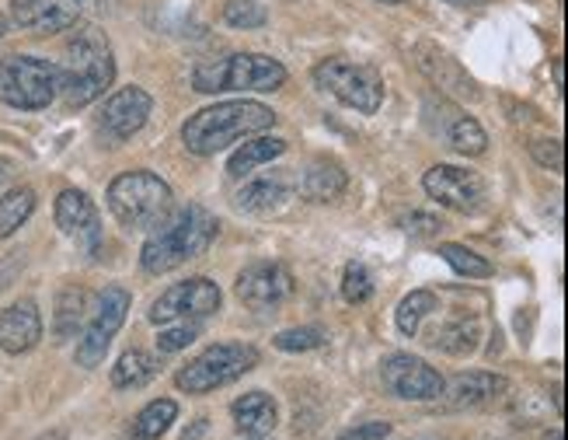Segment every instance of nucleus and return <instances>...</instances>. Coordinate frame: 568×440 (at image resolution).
Masks as SVG:
<instances>
[{
  "mask_svg": "<svg viewBox=\"0 0 568 440\" xmlns=\"http://www.w3.org/2000/svg\"><path fill=\"white\" fill-rule=\"evenodd\" d=\"M220 231V220L200 207V203H189V207H171V213L161 220L158 228H151V238L143 241V252H140V266L146 269L151 277L171 273L189 259H200L213 238Z\"/></svg>",
  "mask_w": 568,
  "mask_h": 440,
  "instance_id": "obj_1",
  "label": "nucleus"
},
{
  "mask_svg": "<svg viewBox=\"0 0 568 440\" xmlns=\"http://www.w3.org/2000/svg\"><path fill=\"white\" fill-rule=\"evenodd\" d=\"M60 70V94L67 109H84L98 102L115 81V60L112 46L94 24H78L63 49V67Z\"/></svg>",
  "mask_w": 568,
  "mask_h": 440,
  "instance_id": "obj_2",
  "label": "nucleus"
},
{
  "mask_svg": "<svg viewBox=\"0 0 568 440\" xmlns=\"http://www.w3.org/2000/svg\"><path fill=\"white\" fill-rule=\"evenodd\" d=\"M276 119L280 116L262 102H220L189 116V122L182 127V143L192 154L210 158L244 137H255L268 127H276Z\"/></svg>",
  "mask_w": 568,
  "mask_h": 440,
  "instance_id": "obj_3",
  "label": "nucleus"
},
{
  "mask_svg": "<svg viewBox=\"0 0 568 440\" xmlns=\"http://www.w3.org/2000/svg\"><path fill=\"white\" fill-rule=\"evenodd\" d=\"M175 207V196L171 186L154 176V171L136 168V171H122L119 179L109 186V210L126 231H151Z\"/></svg>",
  "mask_w": 568,
  "mask_h": 440,
  "instance_id": "obj_4",
  "label": "nucleus"
},
{
  "mask_svg": "<svg viewBox=\"0 0 568 440\" xmlns=\"http://www.w3.org/2000/svg\"><path fill=\"white\" fill-rule=\"evenodd\" d=\"M286 84V67L265 53H231L192 70V88L203 94L224 91H280Z\"/></svg>",
  "mask_w": 568,
  "mask_h": 440,
  "instance_id": "obj_5",
  "label": "nucleus"
},
{
  "mask_svg": "<svg viewBox=\"0 0 568 440\" xmlns=\"http://www.w3.org/2000/svg\"><path fill=\"white\" fill-rule=\"evenodd\" d=\"M258 367V350L248 342H216L206 347L195 360H189L175 374V384L189 396H206V391L224 388Z\"/></svg>",
  "mask_w": 568,
  "mask_h": 440,
  "instance_id": "obj_6",
  "label": "nucleus"
},
{
  "mask_svg": "<svg viewBox=\"0 0 568 440\" xmlns=\"http://www.w3.org/2000/svg\"><path fill=\"white\" fill-rule=\"evenodd\" d=\"M60 94V70L42 57H8L0 63V102L36 112Z\"/></svg>",
  "mask_w": 568,
  "mask_h": 440,
  "instance_id": "obj_7",
  "label": "nucleus"
},
{
  "mask_svg": "<svg viewBox=\"0 0 568 440\" xmlns=\"http://www.w3.org/2000/svg\"><path fill=\"white\" fill-rule=\"evenodd\" d=\"M314 84L321 91L335 94L342 106H349L363 116H374L384 102V81L377 78V70H369L363 63H353L345 57H328L314 67Z\"/></svg>",
  "mask_w": 568,
  "mask_h": 440,
  "instance_id": "obj_8",
  "label": "nucleus"
},
{
  "mask_svg": "<svg viewBox=\"0 0 568 440\" xmlns=\"http://www.w3.org/2000/svg\"><path fill=\"white\" fill-rule=\"evenodd\" d=\"M130 304H133L130 293L122 287H105L102 293H98V301H94L88 322H84V332L78 339V353H73L81 367H98L105 360L115 332L122 329V322H126Z\"/></svg>",
  "mask_w": 568,
  "mask_h": 440,
  "instance_id": "obj_9",
  "label": "nucleus"
},
{
  "mask_svg": "<svg viewBox=\"0 0 568 440\" xmlns=\"http://www.w3.org/2000/svg\"><path fill=\"white\" fill-rule=\"evenodd\" d=\"M220 287L206 277H192L182 283H171L161 298L151 304L154 326H175V322H206L220 311Z\"/></svg>",
  "mask_w": 568,
  "mask_h": 440,
  "instance_id": "obj_10",
  "label": "nucleus"
},
{
  "mask_svg": "<svg viewBox=\"0 0 568 440\" xmlns=\"http://www.w3.org/2000/svg\"><path fill=\"white\" fill-rule=\"evenodd\" d=\"M423 189L447 210L471 217L485 210V182L478 171H467L457 164H433L423 176Z\"/></svg>",
  "mask_w": 568,
  "mask_h": 440,
  "instance_id": "obj_11",
  "label": "nucleus"
},
{
  "mask_svg": "<svg viewBox=\"0 0 568 440\" xmlns=\"http://www.w3.org/2000/svg\"><path fill=\"white\" fill-rule=\"evenodd\" d=\"M381 381L394 399L405 402H436L443 391L439 371H433L423 357L412 353H390L381 363Z\"/></svg>",
  "mask_w": 568,
  "mask_h": 440,
  "instance_id": "obj_12",
  "label": "nucleus"
},
{
  "mask_svg": "<svg viewBox=\"0 0 568 440\" xmlns=\"http://www.w3.org/2000/svg\"><path fill=\"white\" fill-rule=\"evenodd\" d=\"M237 298L252 311H273L293 298V277L283 262H252L237 277Z\"/></svg>",
  "mask_w": 568,
  "mask_h": 440,
  "instance_id": "obj_13",
  "label": "nucleus"
},
{
  "mask_svg": "<svg viewBox=\"0 0 568 440\" xmlns=\"http://www.w3.org/2000/svg\"><path fill=\"white\" fill-rule=\"evenodd\" d=\"M151 112H154V98L146 94L143 88H136V84L119 88L105 102L102 116H98V130H102L109 140L122 143V140L136 137L146 127Z\"/></svg>",
  "mask_w": 568,
  "mask_h": 440,
  "instance_id": "obj_14",
  "label": "nucleus"
},
{
  "mask_svg": "<svg viewBox=\"0 0 568 440\" xmlns=\"http://www.w3.org/2000/svg\"><path fill=\"white\" fill-rule=\"evenodd\" d=\"M57 228L78 244L84 256H98V249H102V220H98L94 203L81 189H63L57 196Z\"/></svg>",
  "mask_w": 568,
  "mask_h": 440,
  "instance_id": "obj_15",
  "label": "nucleus"
},
{
  "mask_svg": "<svg viewBox=\"0 0 568 440\" xmlns=\"http://www.w3.org/2000/svg\"><path fill=\"white\" fill-rule=\"evenodd\" d=\"M415 67L426 73V78L454 98H464V102H478L481 91L475 84V78L467 73L447 49H439L436 42H418L415 46Z\"/></svg>",
  "mask_w": 568,
  "mask_h": 440,
  "instance_id": "obj_16",
  "label": "nucleus"
},
{
  "mask_svg": "<svg viewBox=\"0 0 568 440\" xmlns=\"http://www.w3.org/2000/svg\"><path fill=\"white\" fill-rule=\"evenodd\" d=\"M11 18L24 32L53 36L78 24V8L70 0H11Z\"/></svg>",
  "mask_w": 568,
  "mask_h": 440,
  "instance_id": "obj_17",
  "label": "nucleus"
},
{
  "mask_svg": "<svg viewBox=\"0 0 568 440\" xmlns=\"http://www.w3.org/2000/svg\"><path fill=\"white\" fill-rule=\"evenodd\" d=\"M42 339V314L36 301H14L11 308L0 311V350L18 357L29 353L32 347H39Z\"/></svg>",
  "mask_w": 568,
  "mask_h": 440,
  "instance_id": "obj_18",
  "label": "nucleus"
},
{
  "mask_svg": "<svg viewBox=\"0 0 568 440\" xmlns=\"http://www.w3.org/2000/svg\"><path fill=\"white\" fill-rule=\"evenodd\" d=\"M503 391H506V378L488 374V371H471V374H457L450 384H443L439 406L447 412L478 409V406H488L491 399H499Z\"/></svg>",
  "mask_w": 568,
  "mask_h": 440,
  "instance_id": "obj_19",
  "label": "nucleus"
},
{
  "mask_svg": "<svg viewBox=\"0 0 568 440\" xmlns=\"http://www.w3.org/2000/svg\"><path fill=\"white\" fill-rule=\"evenodd\" d=\"M345 186H349V176H345V168L335 158H314L301 171V179H296V189L311 203H335Z\"/></svg>",
  "mask_w": 568,
  "mask_h": 440,
  "instance_id": "obj_20",
  "label": "nucleus"
},
{
  "mask_svg": "<svg viewBox=\"0 0 568 440\" xmlns=\"http://www.w3.org/2000/svg\"><path fill=\"white\" fill-rule=\"evenodd\" d=\"M286 200H290V179L283 176V171H268V176L248 179L237 189L234 207L241 213H273Z\"/></svg>",
  "mask_w": 568,
  "mask_h": 440,
  "instance_id": "obj_21",
  "label": "nucleus"
},
{
  "mask_svg": "<svg viewBox=\"0 0 568 440\" xmlns=\"http://www.w3.org/2000/svg\"><path fill=\"white\" fill-rule=\"evenodd\" d=\"M231 416H234V427L237 433L244 437H265L276 430V402L273 396H265V391H248V396H241L234 406H231Z\"/></svg>",
  "mask_w": 568,
  "mask_h": 440,
  "instance_id": "obj_22",
  "label": "nucleus"
},
{
  "mask_svg": "<svg viewBox=\"0 0 568 440\" xmlns=\"http://www.w3.org/2000/svg\"><path fill=\"white\" fill-rule=\"evenodd\" d=\"M286 154V140H280V137H255V140H248V143H241L237 151L231 154V161H227V176L231 179H248L255 168H262V164H268V161H276V158H283Z\"/></svg>",
  "mask_w": 568,
  "mask_h": 440,
  "instance_id": "obj_23",
  "label": "nucleus"
},
{
  "mask_svg": "<svg viewBox=\"0 0 568 440\" xmlns=\"http://www.w3.org/2000/svg\"><path fill=\"white\" fill-rule=\"evenodd\" d=\"M478 339H481V322L478 318H450L447 326H439L429 342L436 350H443L447 357H467L478 350Z\"/></svg>",
  "mask_w": 568,
  "mask_h": 440,
  "instance_id": "obj_24",
  "label": "nucleus"
},
{
  "mask_svg": "<svg viewBox=\"0 0 568 440\" xmlns=\"http://www.w3.org/2000/svg\"><path fill=\"white\" fill-rule=\"evenodd\" d=\"M161 371V360L154 353H146V350H126L115 367H112V384L122 388V391H136L143 384H151Z\"/></svg>",
  "mask_w": 568,
  "mask_h": 440,
  "instance_id": "obj_25",
  "label": "nucleus"
},
{
  "mask_svg": "<svg viewBox=\"0 0 568 440\" xmlns=\"http://www.w3.org/2000/svg\"><path fill=\"white\" fill-rule=\"evenodd\" d=\"M88 314H91V293L84 287H63L57 298V314H53L57 339L78 336V329L88 322Z\"/></svg>",
  "mask_w": 568,
  "mask_h": 440,
  "instance_id": "obj_26",
  "label": "nucleus"
},
{
  "mask_svg": "<svg viewBox=\"0 0 568 440\" xmlns=\"http://www.w3.org/2000/svg\"><path fill=\"white\" fill-rule=\"evenodd\" d=\"M179 406L171 399H154L151 406H143L133 420V440H161V433L175 423Z\"/></svg>",
  "mask_w": 568,
  "mask_h": 440,
  "instance_id": "obj_27",
  "label": "nucleus"
},
{
  "mask_svg": "<svg viewBox=\"0 0 568 440\" xmlns=\"http://www.w3.org/2000/svg\"><path fill=\"white\" fill-rule=\"evenodd\" d=\"M32 210H36V189L18 186L4 192V200H0V238H11L32 217Z\"/></svg>",
  "mask_w": 568,
  "mask_h": 440,
  "instance_id": "obj_28",
  "label": "nucleus"
},
{
  "mask_svg": "<svg viewBox=\"0 0 568 440\" xmlns=\"http://www.w3.org/2000/svg\"><path fill=\"white\" fill-rule=\"evenodd\" d=\"M443 133H447V140H450L454 151H457V154H467V158L485 154V147H488V137H485V130H481V122L471 119V116H454Z\"/></svg>",
  "mask_w": 568,
  "mask_h": 440,
  "instance_id": "obj_29",
  "label": "nucleus"
},
{
  "mask_svg": "<svg viewBox=\"0 0 568 440\" xmlns=\"http://www.w3.org/2000/svg\"><path fill=\"white\" fill-rule=\"evenodd\" d=\"M439 256L447 262L454 273L460 277H471V280H485L491 277V262L485 256H478L475 249H467V244H454V241H443L439 244Z\"/></svg>",
  "mask_w": 568,
  "mask_h": 440,
  "instance_id": "obj_30",
  "label": "nucleus"
},
{
  "mask_svg": "<svg viewBox=\"0 0 568 440\" xmlns=\"http://www.w3.org/2000/svg\"><path fill=\"white\" fill-rule=\"evenodd\" d=\"M436 311V293L433 290H412L408 298L398 304V329L405 332V336H415L418 332V326L426 322V318Z\"/></svg>",
  "mask_w": 568,
  "mask_h": 440,
  "instance_id": "obj_31",
  "label": "nucleus"
},
{
  "mask_svg": "<svg viewBox=\"0 0 568 440\" xmlns=\"http://www.w3.org/2000/svg\"><path fill=\"white\" fill-rule=\"evenodd\" d=\"M342 298L349 304H366L374 298V277H369V269L363 262H349L342 273Z\"/></svg>",
  "mask_w": 568,
  "mask_h": 440,
  "instance_id": "obj_32",
  "label": "nucleus"
},
{
  "mask_svg": "<svg viewBox=\"0 0 568 440\" xmlns=\"http://www.w3.org/2000/svg\"><path fill=\"white\" fill-rule=\"evenodd\" d=\"M328 342V332L317 326H301V329H286L276 336V347L286 353H307V350H321Z\"/></svg>",
  "mask_w": 568,
  "mask_h": 440,
  "instance_id": "obj_33",
  "label": "nucleus"
},
{
  "mask_svg": "<svg viewBox=\"0 0 568 440\" xmlns=\"http://www.w3.org/2000/svg\"><path fill=\"white\" fill-rule=\"evenodd\" d=\"M224 21L231 24V29H262V24L268 21L265 8L258 4V0H227L224 4Z\"/></svg>",
  "mask_w": 568,
  "mask_h": 440,
  "instance_id": "obj_34",
  "label": "nucleus"
},
{
  "mask_svg": "<svg viewBox=\"0 0 568 440\" xmlns=\"http://www.w3.org/2000/svg\"><path fill=\"white\" fill-rule=\"evenodd\" d=\"M203 332V322H175V326H164L158 336V353H179L185 350L189 342H195V336Z\"/></svg>",
  "mask_w": 568,
  "mask_h": 440,
  "instance_id": "obj_35",
  "label": "nucleus"
},
{
  "mask_svg": "<svg viewBox=\"0 0 568 440\" xmlns=\"http://www.w3.org/2000/svg\"><path fill=\"white\" fill-rule=\"evenodd\" d=\"M530 154L545 164V168H551V171H561V143L558 140H534L530 143Z\"/></svg>",
  "mask_w": 568,
  "mask_h": 440,
  "instance_id": "obj_36",
  "label": "nucleus"
},
{
  "mask_svg": "<svg viewBox=\"0 0 568 440\" xmlns=\"http://www.w3.org/2000/svg\"><path fill=\"white\" fill-rule=\"evenodd\" d=\"M390 433V423H359L353 430H345L338 440H387Z\"/></svg>",
  "mask_w": 568,
  "mask_h": 440,
  "instance_id": "obj_37",
  "label": "nucleus"
},
{
  "mask_svg": "<svg viewBox=\"0 0 568 440\" xmlns=\"http://www.w3.org/2000/svg\"><path fill=\"white\" fill-rule=\"evenodd\" d=\"M436 228H439V220L436 217H429V213H412V217H405V231L408 234H436Z\"/></svg>",
  "mask_w": 568,
  "mask_h": 440,
  "instance_id": "obj_38",
  "label": "nucleus"
},
{
  "mask_svg": "<svg viewBox=\"0 0 568 440\" xmlns=\"http://www.w3.org/2000/svg\"><path fill=\"white\" fill-rule=\"evenodd\" d=\"M14 176V161L11 158H0V182H8Z\"/></svg>",
  "mask_w": 568,
  "mask_h": 440,
  "instance_id": "obj_39",
  "label": "nucleus"
},
{
  "mask_svg": "<svg viewBox=\"0 0 568 440\" xmlns=\"http://www.w3.org/2000/svg\"><path fill=\"white\" fill-rule=\"evenodd\" d=\"M443 4H454V8H481L485 0H443Z\"/></svg>",
  "mask_w": 568,
  "mask_h": 440,
  "instance_id": "obj_40",
  "label": "nucleus"
},
{
  "mask_svg": "<svg viewBox=\"0 0 568 440\" xmlns=\"http://www.w3.org/2000/svg\"><path fill=\"white\" fill-rule=\"evenodd\" d=\"M73 8H105V0H70Z\"/></svg>",
  "mask_w": 568,
  "mask_h": 440,
  "instance_id": "obj_41",
  "label": "nucleus"
},
{
  "mask_svg": "<svg viewBox=\"0 0 568 440\" xmlns=\"http://www.w3.org/2000/svg\"><path fill=\"white\" fill-rule=\"evenodd\" d=\"M381 4H405V0H381Z\"/></svg>",
  "mask_w": 568,
  "mask_h": 440,
  "instance_id": "obj_42",
  "label": "nucleus"
},
{
  "mask_svg": "<svg viewBox=\"0 0 568 440\" xmlns=\"http://www.w3.org/2000/svg\"><path fill=\"white\" fill-rule=\"evenodd\" d=\"M0 36H4V21H0Z\"/></svg>",
  "mask_w": 568,
  "mask_h": 440,
  "instance_id": "obj_43",
  "label": "nucleus"
}]
</instances>
